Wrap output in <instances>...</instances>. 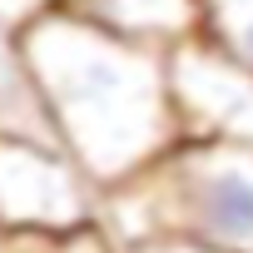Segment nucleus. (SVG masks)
<instances>
[{"instance_id": "obj_3", "label": "nucleus", "mask_w": 253, "mask_h": 253, "mask_svg": "<svg viewBox=\"0 0 253 253\" xmlns=\"http://www.w3.org/2000/svg\"><path fill=\"white\" fill-rule=\"evenodd\" d=\"M169 94L179 134L253 149V70L228 60L213 40L189 35L169 50Z\"/></svg>"}, {"instance_id": "obj_7", "label": "nucleus", "mask_w": 253, "mask_h": 253, "mask_svg": "<svg viewBox=\"0 0 253 253\" xmlns=\"http://www.w3.org/2000/svg\"><path fill=\"white\" fill-rule=\"evenodd\" d=\"M0 253H129L99 218L75 228H15L0 223Z\"/></svg>"}, {"instance_id": "obj_1", "label": "nucleus", "mask_w": 253, "mask_h": 253, "mask_svg": "<svg viewBox=\"0 0 253 253\" xmlns=\"http://www.w3.org/2000/svg\"><path fill=\"white\" fill-rule=\"evenodd\" d=\"M15 40L50 114L55 144L99 194L179 139L169 50L104 35L65 10L25 20Z\"/></svg>"}, {"instance_id": "obj_8", "label": "nucleus", "mask_w": 253, "mask_h": 253, "mask_svg": "<svg viewBox=\"0 0 253 253\" xmlns=\"http://www.w3.org/2000/svg\"><path fill=\"white\" fill-rule=\"evenodd\" d=\"M199 35L253 70V0H199Z\"/></svg>"}, {"instance_id": "obj_4", "label": "nucleus", "mask_w": 253, "mask_h": 253, "mask_svg": "<svg viewBox=\"0 0 253 253\" xmlns=\"http://www.w3.org/2000/svg\"><path fill=\"white\" fill-rule=\"evenodd\" d=\"M99 218V189L60 144L0 139V223L75 228Z\"/></svg>"}, {"instance_id": "obj_9", "label": "nucleus", "mask_w": 253, "mask_h": 253, "mask_svg": "<svg viewBox=\"0 0 253 253\" xmlns=\"http://www.w3.org/2000/svg\"><path fill=\"white\" fill-rule=\"evenodd\" d=\"M60 0H0V25H10V30H20L25 20H35V15H45V10H55Z\"/></svg>"}, {"instance_id": "obj_6", "label": "nucleus", "mask_w": 253, "mask_h": 253, "mask_svg": "<svg viewBox=\"0 0 253 253\" xmlns=\"http://www.w3.org/2000/svg\"><path fill=\"white\" fill-rule=\"evenodd\" d=\"M0 139L55 144L50 114L40 104V89L25 70V55H20V40L10 25H0Z\"/></svg>"}, {"instance_id": "obj_10", "label": "nucleus", "mask_w": 253, "mask_h": 253, "mask_svg": "<svg viewBox=\"0 0 253 253\" xmlns=\"http://www.w3.org/2000/svg\"><path fill=\"white\" fill-rule=\"evenodd\" d=\"M129 253H209V248H194V243H134Z\"/></svg>"}, {"instance_id": "obj_2", "label": "nucleus", "mask_w": 253, "mask_h": 253, "mask_svg": "<svg viewBox=\"0 0 253 253\" xmlns=\"http://www.w3.org/2000/svg\"><path fill=\"white\" fill-rule=\"evenodd\" d=\"M99 223L124 243L253 253V149L179 134L144 169L99 194Z\"/></svg>"}, {"instance_id": "obj_5", "label": "nucleus", "mask_w": 253, "mask_h": 253, "mask_svg": "<svg viewBox=\"0 0 253 253\" xmlns=\"http://www.w3.org/2000/svg\"><path fill=\"white\" fill-rule=\"evenodd\" d=\"M55 10L149 50H174L199 35V0H60Z\"/></svg>"}]
</instances>
